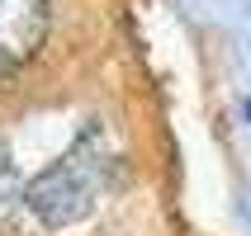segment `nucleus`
Here are the masks:
<instances>
[{"label": "nucleus", "mask_w": 251, "mask_h": 236, "mask_svg": "<svg viewBox=\"0 0 251 236\" xmlns=\"http://www.w3.org/2000/svg\"><path fill=\"white\" fill-rule=\"evenodd\" d=\"M114 189V156L104 147V128L100 118L81 128V137L57 156L52 166H43L33 180L24 184V208L38 217L43 227H76L104 203Z\"/></svg>", "instance_id": "1"}, {"label": "nucleus", "mask_w": 251, "mask_h": 236, "mask_svg": "<svg viewBox=\"0 0 251 236\" xmlns=\"http://www.w3.org/2000/svg\"><path fill=\"white\" fill-rule=\"evenodd\" d=\"M48 38V0H0V76H10Z\"/></svg>", "instance_id": "2"}, {"label": "nucleus", "mask_w": 251, "mask_h": 236, "mask_svg": "<svg viewBox=\"0 0 251 236\" xmlns=\"http://www.w3.org/2000/svg\"><path fill=\"white\" fill-rule=\"evenodd\" d=\"M14 198H24V189H19V166H14L10 142L0 137V208H10Z\"/></svg>", "instance_id": "3"}, {"label": "nucleus", "mask_w": 251, "mask_h": 236, "mask_svg": "<svg viewBox=\"0 0 251 236\" xmlns=\"http://www.w3.org/2000/svg\"><path fill=\"white\" fill-rule=\"evenodd\" d=\"M242 113H247V128H251V99H247V104H242Z\"/></svg>", "instance_id": "4"}]
</instances>
